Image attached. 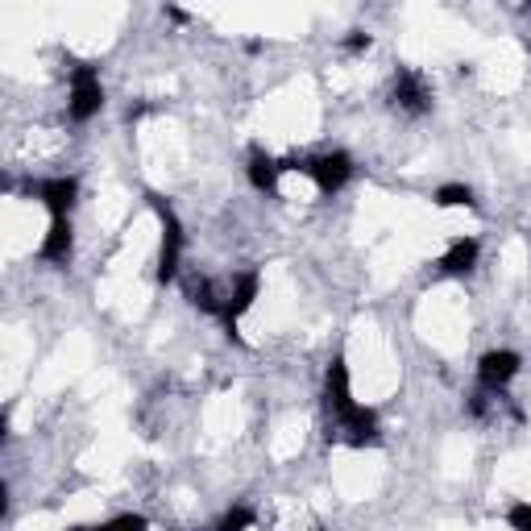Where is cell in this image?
<instances>
[{
  "instance_id": "obj_1",
  "label": "cell",
  "mask_w": 531,
  "mask_h": 531,
  "mask_svg": "<svg viewBox=\"0 0 531 531\" xmlns=\"http://www.w3.org/2000/svg\"><path fill=\"white\" fill-rule=\"evenodd\" d=\"M150 204L162 220V254H158V278L162 283H171V278L179 274V254H183V225H179V216L175 208L162 200V195H150Z\"/></svg>"
},
{
  "instance_id": "obj_2",
  "label": "cell",
  "mask_w": 531,
  "mask_h": 531,
  "mask_svg": "<svg viewBox=\"0 0 531 531\" xmlns=\"http://www.w3.org/2000/svg\"><path fill=\"white\" fill-rule=\"evenodd\" d=\"M291 171H303V175H312L316 187L324 195L332 191H341L349 179H353V158L345 150H332V154H320V158H307V162H291Z\"/></svg>"
},
{
  "instance_id": "obj_3",
  "label": "cell",
  "mask_w": 531,
  "mask_h": 531,
  "mask_svg": "<svg viewBox=\"0 0 531 531\" xmlns=\"http://www.w3.org/2000/svg\"><path fill=\"white\" fill-rule=\"evenodd\" d=\"M100 108H104L100 75L92 67H75V75H71V117L75 121H92Z\"/></svg>"
},
{
  "instance_id": "obj_4",
  "label": "cell",
  "mask_w": 531,
  "mask_h": 531,
  "mask_svg": "<svg viewBox=\"0 0 531 531\" xmlns=\"http://www.w3.org/2000/svg\"><path fill=\"white\" fill-rule=\"evenodd\" d=\"M258 287H262L258 270H245L237 283H233V291H229V299H225V312H220V324H225L229 341H237V320H241V312H249V307H254Z\"/></svg>"
},
{
  "instance_id": "obj_5",
  "label": "cell",
  "mask_w": 531,
  "mask_h": 531,
  "mask_svg": "<svg viewBox=\"0 0 531 531\" xmlns=\"http://www.w3.org/2000/svg\"><path fill=\"white\" fill-rule=\"evenodd\" d=\"M332 428H337L353 449H366V444H378V415L370 411V407H361V403H353L345 415H337L332 419Z\"/></svg>"
},
{
  "instance_id": "obj_6",
  "label": "cell",
  "mask_w": 531,
  "mask_h": 531,
  "mask_svg": "<svg viewBox=\"0 0 531 531\" xmlns=\"http://www.w3.org/2000/svg\"><path fill=\"white\" fill-rule=\"evenodd\" d=\"M519 353L515 349H494L482 357V366H478V378H482V390H490V395H498V390H507L511 378L519 374Z\"/></svg>"
},
{
  "instance_id": "obj_7",
  "label": "cell",
  "mask_w": 531,
  "mask_h": 531,
  "mask_svg": "<svg viewBox=\"0 0 531 531\" xmlns=\"http://www.w3.org/2000/svg\"><path fill=\"white\" fill-rule=\"evenodd\" d=\"M34 200L50 212V216H71L75 200H79V183L71 175H59V179H42L34 187Z\"/></svg>"
},
{
  "instance_id": "obj_8",
  "label": "cell",
  "mask_w": 531,
  "mask_h": 531,
  "mask_svg": "<svg viewBox=\"0 0 531 531\" xmlns=\"http://www.w3.org/2000/svg\"><path fill=\"white\" fill-rule=\"evenodd\" d=\"M390 100H395L403 113H428L432 108V92H428V83L419 79L415 71H407V67H399V75H395V92H390Z\"/></svg>"
},
{
  "instance_id": "obj_9",
  "label": "cell",
  "mask_w": 531,
  "mask_h": 531,
  "mask_svg": "<svg viewBox=\"0 0 531 531\" xmlns=\"http://www.w3.org/2000/svg\"><path fill=\"white\" fill-rule=\"evenodd\" d=\"M71 249H75V233H71V216H54L50 220V229L42 237V262L50 266H67L71 262Z\"/></svg>"
},
{
  "instance_id": "obj_10",
  "label": "cell",
  "mask_w": 531,
  "mask_h": 531,
  "mask_svg": "<svg viewBox=\"0 0 531 531\" xmlns=\"http://www.w3.org/2000/svg\"><path fill=\"white\" fill-rule=\"evenodd\" d=\"M324 403L332 411V419L345 415L353 407V390H349V366H345V357H332V366L324 374Z\"/></svg>"
},
{
  "instance_id": "obj_11",
  "label": "cell",
  "mask_w": 531,
  "mask_h": 531,
  "mask_svg": "<svg viewBox=\"0 0 531 531\" xmlns=\"http://www.w3.org/2000/svg\"><path fill=\"white\" fill-rule=\"evenodd\" d=\"M283 171H287V166L274 162L266 150H254V154H249V166H245L249 183H254L258 191H274V187H278V175H283Z\"/></svg>"
},
{
  "instance_id": "obj_12",
  "label": "cell",
  "mask_w": 531,
  "mask_h": 531,
  "mask_svg": "<svg viewBox=\"0 0 531 531\" xmlns=\"http://www.w3.org/2000/svg\"><path fill=\"white\" fill-rule=\"evenodd\" d=\"M478 254H482L478 241H473V237H457V241L449 245V254L440 258V270H444V274H469L473 266H478Z\"/></svg>"
},
{
  "instance_id": "obj_13",
  "label": "cell",
  "mask_w": 531,
  "mask_h": 531,
  "mask_svg": "<svg viewBox=\"0 0 531 531\" xmlns=\"http://www.w3.org/2000/svg\"><path fill=\"white\" fill-rule=\"evenodd\" d=\"M436 204L440 208H473L478 200H473V187H465V183H444L436 191Z\"/></svg>"
},
{
  "instance_id": "obj_14",
  "label": "cell",
  "mask_w": 531,
  "mask_h": 531,
  "mask_svg": "<svg viewBox=\"0 0 531 531\" xmlns=\"http://www.w3.org/2000/svg\"><path fill=\"white\" fill-rule=\"evenodd\" d=\"M245 527H254V511H249V507H233L212 531H245Z\"/></svg>"
},
{
  "instance_id": "obj_15",
  "label": "cell",
  "mask_w": 531,
  "mask_h": 531,
  "mask_svg": "<svg viewBox=\"0 0 531 531\" xmlns=\"http://www.w3.org/2000/svg\"><path fill=\"white\" fill-rule=\"evenodd\" d=\"M146 527H150L146 515H121L113 523H104V531H146Z\"/></svg>"
},
{
  "instance_id": "obj_16",
  "label": "cell",
  "mask_w": 531,
  "mask_h": 531,
  "mask_svg": "<svg viewBox=\"0 0 531 531\" xmlns=\"http://www.w3.org/2000/svg\"><path fill=\"white\" fill-rule=\"evenodd\" d=\"M511 527L515 531H531V502H519V507H511Z\"/></svg>"
},
{
  "instance_id": "obj_17",
  "label": "cell",
  "mask_w": 531,
  "mask_h": 531,
  "mask_svg": "<svg viewBox=\"0 0 531 531\" xmlns=\"http://www.w3.org/2000/svg\"><path fill=\"white\" fill-rule=\"evenodd\" d=\"M345 46H349V50H370V34H361V30H353V34L345 38Z\"/></svg>"
},
{
  "instance_id": "obj_18",
  "label": "cell",
  "mask_w": 531,
  "mask_h": 531,
  "mask_svg": "<svg viewBox=\"0 0 531 531\" xmlns=\"http://www.w3.org/2000/svg\"><path fill=\"white\" fill-rule=\"evenodd\" d=\"M75 531H104V527H75Z\"/></svg>"
}]
</instances>
